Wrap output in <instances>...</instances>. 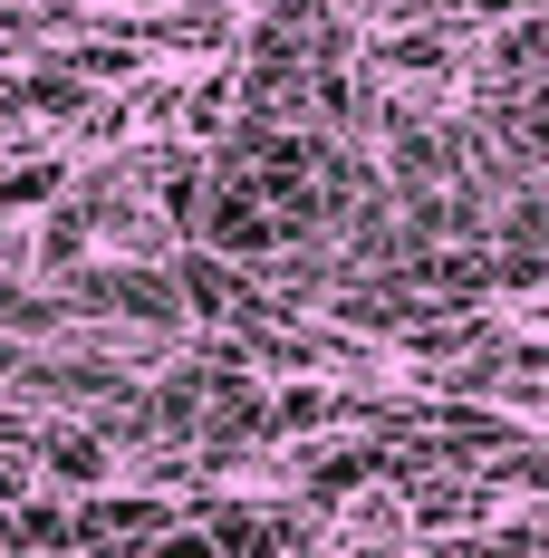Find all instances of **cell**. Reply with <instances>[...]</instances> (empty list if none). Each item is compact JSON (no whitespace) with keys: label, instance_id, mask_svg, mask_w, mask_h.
<instances>
[{"label":"cell","instance_id":"1","mask_svg":"<svg viewBox=\"0 0 549 558\" xmlns=\"http://www.w3.org/2000/svg\"><path fill=\"white\" fill-rule=\"evenodd\" d=\"M39 472H49L58 492H107L116 452L97 444V434H49V444H39Z\"/></svg>","mask_w":549,"mask_h":558},{"label":"cell","instance_id":"2","mask_svg":"<svg viewBox=\"0 0 549 558\" xmlns=\"http://www.w3.org/2000/svg\"><path fill=\"white\" fill-rule=\"evenodd\" d=\"M319 424H337V395L329 386H279L271 395V434H319Z\"/></svg>","mask_w":549,"mask_h":558},{"label":"cell","instance_id":"3","mask_svg":"<svg viewBox=\"0 0 549 558\" xmlns=\"http://www.w3.org/2000/svg\"><path fill=\"white\" fill-rule=\"evenodd\" d=\"M58 183H68V165H20V173H0V213H20V203H49Z\"/></svg>","mask_w":549,"mask_h":558}]
</instances>
